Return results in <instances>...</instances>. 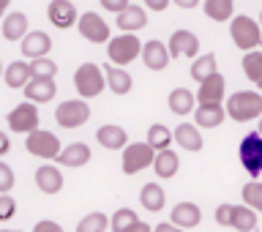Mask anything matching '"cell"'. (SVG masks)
Instances as JSON below:
<instances>
[{"mask_svg":"<svg viewBox=\"0 0 262 232\" xmlns=\"http://www.w3.org/2000/svg\"><path fill=\"white\" fill-rule=\"evenodd\" d=\"M237 156H241L243 170L249 172L251 178L262 175V134L259 131H251V134H246L241 139V151H237Z\"/></svg>","mask_w":262,"mask_h":232,"instance_id":"7","label":"cell"},{"mask_svg":"<svg viewBox=\"0 0 262 232\" xmlns=\"http://www.w3.org/2000/svg\"><path fill=\"white\" fill-rule=\"evenodd\" d=\"M169 6V0H145V8H153V11H164Z\"/></svg>","mask_w":262,"mask_h":232,"instance_id":"45","label":"cell"},{"mask_svg":"<svg viewBox=\"0 0 262 232\" xmlns=\"http://www.w3.org/2000/svg\"><path fill=\"white\" fill-rule=\"evenodd\" d=\"M106 229H110V219H106V213H101V210L88 213V216L77 224V232H106Z\"/></svg>","mask_w":262,"mask_h":232,"instance_id":"35","label":"cell"},{"mask_svg":"<svg viewBox=\"0 0 262 232\" xmlns=\"http://www.w3.org/2000/svg\"><path fill=\"white\" fill-rule=\"evenodd\" d=\"M257 131H259V134H262V118H259V129H257Z\"/></svg>","mask_w":262,"mask_h":232,"instance_id":"51","label":"cell"},{"mask_svg":"<svg viewBox=\"0 0 262 232\" xmlns=\"http://www.w3.org/2000/svg\"><path fill=\"white\" fill-rule=\"evenodd\" d=\"M106 57L115 66H128L131 60L142 57V41L137 38V33H120L106 41Z\"/></svg>","mask_w":262,"mask_h":232,"instance_id":"3","label":"cell"},{"mask_svg":"<svg viewBox=\"0 0 262 232\" xmlns=\"http://www.w3.org/2000/svg\"><path fill=\"white\" fill-rule=\"evenodd\" d=\"M227 118L237 123L262 118V96L254 93V90H237L235 96L227 98Z\"/></svg>","mask_w":262,"mask_h":232,"instance_id":"2","label":"cell"},{"mask_svg":"<svg viewBox=\"0 0 262 232\" xmlns=\"http://www.w3.org/2000/svg\"><path fill=\"white\" fill-rule=\"evenodd\" d=\"M30 71H33V77H55V74H57V63L49 55H44V57L30 60Z\"/></svg>","mask_w":262,"mask_h":232,"instance_id":"37","label":"cell"},{"mask_svg":"<svg viewBox=\"0 0 262 232\" xmlns=\"http://www.w3.org/2000/svg\"><path fill=\"white\" fill-rule=\"evenodd\" d=\"M74 88L82 98H93V96H101L104 88H106V74L101 66L96 63H82L77 74H74Z\"/></svg>","mask_w":262,"mask_h":232,"instance_id":"4","label":"cell"},{"mask_svg":"<svg viewBox=\"0 0 262 232\" xmlns=\"http://www.w3.org/2000/svg\"><path fill=\"white\" fill-rule=\"evenodd\" d=\"M60 167H82V164H88L90 161V147L85 142H71L69 147H63L60 156L55 159Z\"/></svg>","mask_w":262,"mask_h":232,"instance_id":"25","label":"cell"},{"mask_svg":"<svg viewBox=\"0 0 262 232\" xmlns=\"http://www.w3.org/2000/svg\"><path fill=\"white\" fill-rule=\"evenodd\" d=\"M224 88H227V82L224 77L216 71V74H210L205 82H200V90H196V104H216L224 98Z\"/></svg>","mask_w":262,"mask_h":232,"instance_id":"17","label":"cell"},{"mask_svg":"<svg viewBox=\"0 0 262 232\" xmlns=\"http://www.w3.org/2000/svg\"><path fill=\"white\" fill-rule=\"evenodd\" d=\"M55 120L60 129H79L90 120V107L85 98H71L55 110Z\"/></svg>","mask_w":262,"mask_h":232,"instance_id":"8","label":"cell"},{"mask_svg":"<svg viewBox=\"0 0 262 232\" xmlns=\"http://www.w3.org/2000/svg\"><path fill=\"white\" fill-rule=\"evenodd\" d=\"M14 183H16V180H14V170L8 167L6 161H0V194H8L14 188Z\"/></svg>","mask_w":262,"mask_h":232,"instance_id":"39","label":"cell"},{"mask_svg":"<svg viewBox=\"0 0 262 232\" xmlns=\"http://www.w3.org/2000/svg\"><path fill=\"white\" fill-rule=\"evenodd\" d=\"M25 147H28L30 156H36V159H44V161H55L57 156H60V139H57L52 131L47 129H36L30 131L28 139H25Z\"/></svg>","mask_w":262,"mask_h":232,"instance_id":"6","label":"cell"},{"mask_svg":"<svg viewBox=\"0 0 262 232\" xmlns=\"http://www.w3.org/2000/svg\"><path fill=\"white\" fill-rule=\"evenodd\" d=\"M3 74H6V66H3V63H0V77H3Z\"/></svg>","mask_w":262,"mask_h":232,"instance_id":"50","label":"cell"},{"mask_svg":"<svg viewBox=\"0 0 262 232\" xmlns=\"http://www.w3.org/2000/svg\"><path fill=\"white\" fill-rule=\"evenodd\" d=\"M167 47H169L172 57H196V52H200V38L191 30H175Z\"/></svg>","mask_w":262,"mask_h":232,"instance_id":"13","label":"cell"},{"mask_svg":"<svg viewBox=\"0 0 262 232\" xmlns=\"http://www.w3.org/2000/svg\"><path fill=\"white\" fill-rule=\"evenodd\" d=\"M219 69H216V55L213 52H208V55H202V57H194V63H191V79H196V82H205L210 77V74H216Z\"/></svg>","mask_w":262,"mask_h":232,"instance_id":"32","label":"cell"},{"mask_svg":"<svg viewBox=\"0 0 262 232\" xmlns=\"http://www.w3.org/2000/svg\"><path fill=\"white\" fill-rule=\"evenodd\" d=\"M229 227L241 229V232H254V229H257V210L249 208V205H232Z\"/></svg>","mask_w":262,"mask_h":232,"instance_id":"28","label":"cell"},{"mask_svg":"<svg viewBox=\"0 0 262 232\" xmlns=\"http://www.w3.org/2000/svg\"><path fill=\"white\" fill-rule=\"evenodd\" d=\"M77 30L82 38H88L90 44H106L110 41V25L104 22L101 14L96 11H85L79 14V22H77Z\"/></svg>","mask_w":262,"mask_h":232,"instance_id":"9","label":"cell"},{"mask_svg":"<svg viewBox=\"0 0 262 232\" xmlns=\"http://www.w3.org/2000/svg\"><path fill=\"white\" fill-rule=\"evenodd\" d=\"M175 142L183 147V151H191V153H196V151H202V134H200V126L196 123H180V126L175 129Z\"/></svg>","mask_w":262,"mask_h":232,"instance_id":"22","label":"cell"},{"mask_svg":"<svg viewBox=\"0 0 262 232\" xmlns=\"http://www.w3.org/2000/svg\"><path fill=\"white\" fill-rule=\"evenodd\" d=\"M8 6H11V0H0V16H6Z\"/></svg>","mask_w":262,"mask_h":232,"instance_id":"49","label":"cell"},{"mask_svg":"<svg viewBox=\"0 0 262 232\" xmlns=\"http://www.w3.org/2000/svg\"><path fill=\"white\" fill-rule=\"evenodd\" d=\"M47 16H49V22H52L55 28H60V30H69L71 25L79 22V11H77V6H74L71 0H52L49 8H47Z\"/></svg>","mask_w":262,"mask_h":232,"instance_id":"11","label":"cell"},{"mask_svg":"<svg viewBox=\"0 0 262 232\" xmlns=\"http://www.w3.org/2000/svg\"><path fill=\"white\" fill-rule=\"evenodd\" d=\"M25 96H28V101H36V104H47L52 101L57 88H55V77H33L28 85L22 88Z\"/></svg>","mask_w":262,"mask_h":232,"instance_id":"14","label":"cell"},{"mask_svg":"<svg viewBox=\"0 0 262 232\" xmlns=\"http://www.w3.org/2000/svg\"><path fill=\"white\" fill-rule=\"evenodd\" d=\"M202 6H205V14L213 22H229L235 11V0H205Z\"/></svg>","mask_w":262,"mask_h":232,"instance_id":"31","label":"cell"},{"mask_svg":"<svg viewBox=\"0 0 262 232\" xmlns=\"http://www.w3.org/2000/svg\"><path fill=\"white\" fill-rule=\"evenodd\" d=\"M194 101H196V96L188 88H175L169 93V110L175 112V115H180V118L194 112Z\"/></svg>","mask_w":262,"mask_h":232,"instance_id":"30","label":"cell"},{"mask_svg":"<svg viewBox=\"0 0 262 232\" xmlns=\"http://www.w3.org/2000/svg\"><path fill=\"white\" fill-rule=\"evenodd\" d=\"M153 232H186V229L178 227V224H172V221H164V224H156Z\"/></svg>","mask_w":262,"mask_h":232,"instance_id":"44","label":"cell"},{"mask_svg":"<svg viewBox=\"0 0 262 232\" xmlns=\"http://www.w3.org/2000/svg\"><path fill=\"white\" fill-rule=\"evenodd\" d=\"M126 232H153V229H150V224H145V221H134Z\"/></svg>","mask_w":262,"mask_h":232,"instance_id":"47","label":"cell"},{"mask_svg":"<svg viewBox=\"0 0 262 232\" xmlns=\"http://www.w3.org/2000/svg\"><path fill=\"white\" fill-rule=\"evenodd\" d=\"M134 221H139V219H137V213L131 208H118L112 213V219H110V229L112 232H126Z\"/></svg>","mask_w":262,"mask_h":232,"instance_id":"36","label":"cell"},{"mask_svg":"<svg viewBox=\"0 0 262 232\" xmlns=\"http://www.w3.org/2000/svg\"><path fill=\"white\" fill-rule=\"evenodd\" d=\"M229 36H232V44L237 49L249 52V49H257L262 44V25L246 14L232 16L229 19Z\"/></svg>","mask_w":262,"mask_h":232,"instance_id":"1","label":"cell"},{"mask_svg":"<svg viewBox=\"0 0 262 232\" xmlns=\"http://www.w3.org/2000/svg\"><path fill=\"white\" fill-rule=\"evenodd\" d=\"M227 118V107H221V101L216 104H196L194 112V123L200 129H219Z\"/></svg>","mask_w":262,"mask_h":232,"instance_id":"15","label":"cell"},{"mask_svg":"<svg viewBox=\"0 0 262 232\" xmlns=\"http://www.w3.org/2000/svg\"><path fill=\"white\" fill-rule=\"evenodd\" d=\"M169 47L164 44V41L153 38V41H145L142 44V63L147 66L150 71H164L169 63Z\"/></svg>","mask_w":262,"mask_h":232,"instance_id":"12","label":"cell"},{"mask_svg":"<svg viewBox=\"0 0 262 232\" xmlns=\"http://www.w3.org/2000/svg\"><path fill=\"white\" fill-rule=\"evenodd\" d=\"M104 74H106V85L115 96H126L131 90V74L123 69V66H115V63H106L104 66Z\"/></svg>","mask_w":262,"mask_h":232,"instance_id":"23","label":"cell"},{"mask_svg":"<svg viewBox=\"0 0 262 232\" xmlns=\"http://www.w3.org/2000/svg\"><path fill=\"white\" fill-rule=\"evenodd\" d=\"M0 36H3V30H0Z\"/></svg>","mask_w":262,"mask_h":232,"instance_id":"54","label":"cell"},{"mask_svg":"<svg viewBox=\"0 0 262 232\" xmlns=\"http://www.w3.org/2000/svg\"><path fill=\"white\" fill-rule=\"evenodd\" d=\"M175 6H180V8H196V6H200V0H175Z\"/></svg>","mask_w":262,"mask_h":232,"instance_id":"48","label":"cell"},{"mask_svg":"<svg viewBox=\"0 0 262 232\" xmlns=\"http://www.w3.org/2000/svg\"><path fill=\"white\" fill-rule=\"evenodd\" d=\"M96 139L98 145L106 147V151H123V147L128 145V134L123 126H115V123H106L96 131Z\"/></svg>","mask_w":262,"mask_h":232,"instance_id":"19","label":"cell"},{"mask_svg":"<svg viewBox=\"0 0 262 232\" xmlns=\"http://www.w3.org/2000/svg\"><path fill=\"white\" fill-rule=\"evenodd\" d=\"M0 30H3V38L6 41H22L28 36V16L22 11H11L3 16V25H0Z\"/></svg>","mask_w":262,"mask_h":232,"instance_id":"21","label":"cell"},{"mask_svg":"<svg viewBox=\"0 0 262 232\" xmlns=\"http://www.w3.org/2000/svg\"><path fill=\"white\" fill-rule=\"evenodd\" d=\"M36 186L41 188L44 194H57L63 188V175L60 170L52 167V164H44V167L36 170Z\"/></svg>","mask_w":262,"mask_h":232,"instance_id":"24","label":"cell"},{"mask_svg":"<svg viewBox=\"0 0 262 232\" xmlns=\"http://www.w3.org/2000/svg\"><path fill=\"white\" fill-rule=\"evenodd\" d=\"M259 25H262V14H259Z\"/></svg>","mask_w":262,"mask_h":232,"instance_id":"53","label":"cell"},{"mask_svg":"<svg viewBox=\"0 0 262 232\" xmlns=\"http://www.w3.org/2000/svg\"><path fill=\"white\" fill-rule=\"evenodd\" d=\"M164 202H167V194H164V188L159 183H145L142 186V192H139V205H142L145 210L159 213L164 208Z\"/></svg>","mask_w":262,"mask_h":232,"instance_id":"29","label":"cell"},{"mask_svg":"<svg viewBox=\"0 0 262 232\" xmlns=\"http://www.w3.org/2000/svg\"><path fill=\"white\" fill-rule=\"evenodd\" d=\"M33 232H63V227L57 224V221H49V219H44V221H38V224L33 227Z\"/></svg>","mask_w":262,"mask_h":232,"instance_id":"43","label":"cell"},{"mask_svg":"<svg viewBox=\"0 0 262 232\" xmlns=\"http://www.w3.org/2000/svg\"><path fill=\"white\" fill-rule=\"evenodd\" d=\"M229 216H232V205H219L216 208V221L221 227H229Z\"/></svg>","mask_w":262,"mask_h":232,"instance_id":"42","label":"cell"},{"mask_svg":"<svg viewBox=\"0 0 262 232\" xmlns=\"http://www.w3.org/2000/svg\"><path fill=\"white\" fill-rule=\"evenodd\" d=\"M118 30L123 33H137V30H142L145 25H147V11H145V6H134L131 3L128 8H123V11L118 14Z\"/></svg>","mask_w":262,"mask_h":232,"instance_id":"18","label":"cell"},{"mask_svg":"<svg viewBox=\"0 0 262 232\" xmlns=\"http://www.w3.org/2000/svg\"><path fill=\"white\" fill-rule=\"evenodd\" d=\"M153 170H156V175H159L161 180H169V178H175L178 175V170H180V159H178V153L175 151H159L156 153V161H153Z\"/></svg>","mask_w":262,"mask_h":232,"instance_id":"27","label":"cell"},{"mask_svg":"<svg viewBox=\"0 0 262 232\" xmlns=\"http://www.w3.org/2000/svg\"><path fill=\"white\" fill-rule=\"evenodd\" d=\"M98 3H101V8H106V11H112V14H120L123 8L131 6L128 0H98Z\"/></svg>","mask_w":262,"mask_h":232,"instance_id":"41","label":"cell"},{"mask_svg":"<svg viewBox=\"0 0 262 232\" xmlns=\"http://www.w3.org/2000/svg\"><path fill=\"white\" fill-rule=\"evenodd\" d=\"M172 139L175 137H172V131L164 126V123H153V126L147 129V142H150L156 151H167Z\"/></svg>","mask_w":262,"mask_h":232,"instance_id":"33","label":"cell"},{"mask_svg":"<svg viewBox=\"0 0 262 232\" xmlns=\"http://www.w3.org/2000/svg\"><path fill=\"white\" fill-rule=\"evenodd\" d=\"M8 151H11V139H8L6 131H0V156H6Z\"/></svg>","mask_w":262,"mask_h":232,"instance_id":"46","label":"cell"},{"mask_svg":"<svg viewBox=\"0 0 262 232\" xmlns=\"http://www.w3.org/2000/svg\"><path fill=\"white\" fill-rule=\"evenodd\" d=\"M3 232H14V229H3Z\"/></svg>","mask_w":262,"mask_h":232,"instance_id":"52","label":"cell"},{"mask_svg":"<svg viewBox=\"0 0 262 232\" xmlns=\"http://www.w3.org/2000/svg\"><path fill=\"white\" fill-rule=\"evenodd\" d=\"M3 79H6L8 88H25V85H28V82L33 79L30 60H14V63H8Z\"/></svg>","mask_w":262,"mask_h":232,"instance_id":"26","label":"cell"},{"mask_svg":"<svg viewBox=\"0 0 262 232\" xmlns=\"http://www.w3.org/2000/svg\"><path fill=\"white\" fill-rule=\"evenodd\" d=\"M14 213H16V202H14V197L0 194V221L14 219Z\"/></svg>","mask_w":262,"mask_h":232,"instance_id":"40","label":"cell"},{"mask_svg":"<svg viewBox=\"0 0 262 232\" xmlns=\"http://www.w3.org/2000/svg\"><path fill=\"white\" fill-rule=\"evenodd\" d=\"M243 202L262 213V183H246L243 186Z\"/></svg>","mask_w":262,"mask_h":232,"instance_id":"38","label":"cell"},{"mask_svg":"<svg viewBox=\"0 0 262 232\" xmlns=\"http://www.w3.org/2000/svg\"><path fill=\"white\" fill-rule=\"evenodd\" d=\"M156 147L150 142H131L123 147V172L126 175H137V172H142L147 167H153V161H156Z\"/></svg>","mask_w":262,"mask_h":232,"instance_id":"5","label":"cell"},{"mask_svg":"<svg viewBox=\"0 0 262 232\" xmlns=\"http://www.w3.org/2000/svg\"><path fill=\"white\" fill-rule=\"evenodd\" d=\"M49 49H52V38H49L44 30H30L28 36L22 38V55L28 57V60L44 57Z\"/></svg>","mask_w":262,"mask_h":232,"instance_id":"16","label":"cell"},{"mask_svg":"<svg viewBox=\"0 0 262 232\" xmlns=\"http://www.w3.org/2000/svg\"><path fill=\"white\" fill-rule=\"evenodd\" d=\"M243 71H246V77H249L254 85H259L262 82V52L249 49V52L243 55Z\"/></svg>","mask_w":262,"mask_h":232,"instance_id":"34","label":"cell"},{"mask_svg":"<svg viewBox=\"0 0 262 232\" xmlns=\"http://www.w3.org/2000/svg\"><path fill=\"white\" fill-rule=\"evenodd\" d=\"M259 88H262V82H259Z\"/></svg>","mask_w":262,"mask_h":232,"instance_id":"55","label":"cell"},{"mask_svg":"<svg viewBox=\"0 0 262 232\" xmlns=\"http://www.w3.org/2000/svg\"><path fill=\"white\" fill-rule=\"evenodd\" d=\"M8 129L16 131V134H30V131L38 129V110H36V101H25L19 107H14L8 112Z\"/></svg>","mask_w":262,"mask_h":232,"instance_id":"10","label":"cell"},{"mask_svg":"<svg viewBox=\"0 0 262 232\" xmlns=\"http://www.w3.org/2000/svg\"><path fill=\"white\" fill-rule=\"evenodd\" d=\"M169 221H172V224H178V227H183V229L200 227L202 210H200V205H194V202H180V205H175V208H172Z\"/></svg>","mask_w":262,"mask_h":232,"instance_id":"20","label":"cell"}]
</instances>
